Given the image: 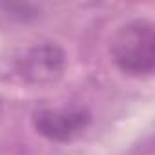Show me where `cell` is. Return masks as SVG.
<instances>
[{
	"label": "cell",
	"mask_w": 155,
	"mask_h": 155,
	"mask_svg": "<svg viewBox=\"0 0 155 155\" xmlns=\"http://www.w3.org/2000/svg\"><path fill=\"white\" fill-rule=\"evenodd\" d=\"M91 115L84 108H48L33 117L37 131L51 140L68 142L79 137L90 124Z\"/></svg>",
	"instance_id": "cell-2"
},
{
	"label": "cell",
	"mask_w": 155,
	"mask_h": 155,
	"mask_svg": "<svg viewBox=\"0 0 155 155\" xmlns=\"http://www.w3.org/2000/svg\"><path fill=\"white\" fill-rule=\"evenodd\" d=\"M64 68H66V55L53 42L37 44L18 62L22 77L33 84H51L58 81L62 77Z\"/></svg>",
	"instance_id": "cell-3"
},
{
	"label": "cell",
	"mask_w": 155,
	"mask_h": 155,
	"mask_svg": "<svg viewBox=\"0 0 155 155\" xmlns=\"http://www.w3.org/2000/svg\"><path fill=\"white\" fill-rule=\"evenodd\" d=\"M115 64L128 75H150L155 66V31L144 18L124 24L111 40Z\"/></svg>",
	"instance_id": "cell-1"
}]
</instances>
